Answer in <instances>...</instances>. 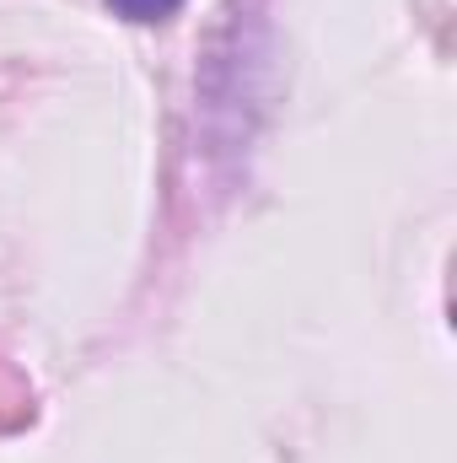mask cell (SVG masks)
<instances>
[{
	"mask_svg": "<svg viewBox=\"0 0 457 463\" xmlns=\"http://www.w3.org/2000/svg\"><path fill=\"white\" fill-rule=\"evenodd\" d=\"M114 16L124 22H135V27H151V22H167V16H178V5L183 0H103Z\"/></svg>",
	"mask_w": 457,
	"mask_h": 463,
	"instance_id": "obj_1",
	"label": "cell"
}]
</instances>
